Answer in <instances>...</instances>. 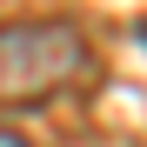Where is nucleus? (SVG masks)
I'll return each instance as SVG.
<instances>
[{"label":"nucleus","instance_id":"nucleus-1","mask_svg":"<svg viewBox=\"0 0 147 147\" xmlns=\"http://www.w3.org/2000/svg\"><path fill=\"white\" fill-rule=\"evenodd\" d=\"M94 80V40L74 20H0V107H40Z\"/></svg>","mask_w":147,"mask_h":147},{"label":"nucleus","instance_id":"nucleus-2","mask_svg":"<svg viewBox=\"0 0 147 147\" xmlns=\"http://www.w3.org/2000/svg\"><path fill=\"white\" fill-rule=\"evenodd\" d=\"M0 147H34L27 134H13V127H0Z\"/></svg>","mask_w":147,"mask_h":147}]
</instances>
